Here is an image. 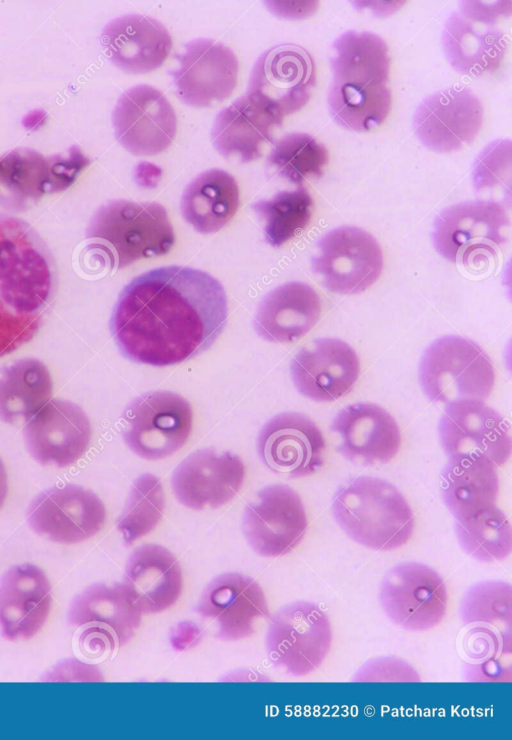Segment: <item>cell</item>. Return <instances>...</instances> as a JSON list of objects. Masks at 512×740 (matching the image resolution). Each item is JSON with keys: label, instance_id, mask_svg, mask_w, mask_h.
<instances>
[{"label": "cell", "instance_id": "obj_1", "mask_svg": "<svg viewBox=\"0 0 512 740\" xmlns=\"http://www.w3.org/2000/svg\"><path fill=\"white\" fill-rule=\"evenodd\" d=\"M225 290L210 274L166 266L135 277L119 295L111 332L124 356L169 366L207 350L223 331Z\"/></svg>", "mask_w": 512, "mask_h": 740}, {"label": "cell", "instance_id": "obj_2", "mask_svg": "<svg viewBox=\"0 0 512 740\" xmlns=\"http://www.w3.org/2000/svg\"><path fill=\"white\" fill-rule=\"evenodd\" d=\"M53 288L45 243L29 224L0 213V357L34 337Z\"/></svg>", "mask_w": 512, "mask_h": 740}, {"label": "cell", "instance_id": "obj_3", "mask_svg": "<svg viewBox=\"0 0 512 740\" xmlns=\"http://www.w3.org/2000/svg\"><path fill=\"white\" fill-rule=\"evenodd\" d=\"M332 513L340 528L355 542L378 551L405 545L414 531L412 509L399 490L386 480L360 476L334 495Z\"/></svg>", "mask_w": 512, "mask_h": 740}, {"label": "cell", "instance_id": "obj_4", "mask_svg": "<svg viewBox=\"0 0 512 740\" xmlns=\"http://www.w3.org/2000/svg\"><path fill=\"white\" fill-rule=\"evenodd\" d=\"M88 237L117 268L142 258L164 255L175 241L162 205L122 199L110 201L97 210L90 221Z\"/></svg>", "mask_w": 512, "mask_h": 740}, {"label": "cell", "instance_id": "obj_5", "mask_svg": "<svg viewBox=\"0 0 512 740\" xmlns=\"http://www.w3.org/2000/svg\"><path fill=\"white\" fill-rule=\"evenodd\" d=\"M510 16L509 1L462 2L446 21L442 34L444 52L453 68L469 76L495 72L508 47L505 21Z\"/></svg>", "mask_w": 512, "mask_h": 740}, {"label": "cell", "instance_id": "obj_6", "mask_svg": "<svg viewBox=\"0 0 512 740\" xmlns=\"http://www.w3.org/2000/svg\"><path fill=\"white\" fill-rule=\"evenodd\" d=\"M419 381L433 402L485 401L495 384L493 363L475 342L461 336H444L424 352Z\"/></svg>", "mask_w": 512, "mask_h": 740}, {"label": "cell", "instance_id": "obj_7", "mask_svg": "<svg viewBox=\"0 0 512 740\" xmlns=\"http://www.w3.org/2000/svg\"><path fill=\"white\" fill-rule=\"evenodd\" d=\"M510 227L504 206L492 200L468 201L445 208L435 219L432 239L445 259L476 265L494 257Z\"/></svg>", "mask_w": 512, "mask_h": 740}, {"label": "cell", "instance_id": "obj_8", "mask_svg": "<svg viewBox=\"0 0 512 740\" xmlns=\"http://www.w3.org/2000/svg\"><path fill=\"white\" fill-rule=\"evenodd\" d=\"M332 644L327 614L316 604L297 601L280 608L269 620L265 648L270 662L293 676L317 670Z\"/></svg>", "mask_w": 512, "mask_h": 740}, {"label": "cell", "instance_id": "obj_9", "mask_svg": "<svg viewBox=\"0 0 512 740\" xmlns=\"http://www.w3.org/2000/svg\"><path fill=\"white\" fill-rule=\"evenodd\" d=\"M121 424L124 441L136 455L163 459L186 443L192 429V409L176 393L153 391L127 406Z\"/></svg>", "mask_w": 512, "mask_h": 740}, {"label": "cell", "instance_id": "obj_10", "mask_svg": "<svg viewBox=\"0 0 512 740\" xmlns=\"http://www.w3.org/2000/svg\"><path fill=\"white\" fill-rule=\"evenodd\" d=\"M143 613L122 583L94 584L71 602L69 623L81 630L79 641L92 654L114 651L129 643Z\"/></svg>", "mask_w": 512, "mask_h": 740}, {"label": "cell", "instance_id": "obj_11", "mask_svg": "<svg viewBox=\"0 0 512 740\" xmlns=\"http://www.w3.org/2000/svg\"><path fill=\"white\" fill-rule=\"evenodd\" d=\"M333 53L328 101L391 100L387 86L390 58L381 37L371 32L347 31L334 41Z\"/></svg>", "mask_w": 512, "mask_h": 740}, {"label": "cell", "instance_id": "obj_12", "mask_svg": "<svg viewBox=\"0 0 512 740\" xmlns=\"http://www.w3.org/2000/svg\"><path fill=\"white\" fill-rule=\"evenodd\" d=\"M312 267L331 292L357 294L380 277L383 254L370 233L355 226H342L319 240Z\"/></svg>", "mask_w": 512, "mask_h": 740}, {"label": "cell", "instance_id": "obj_13", "mask_svg": "<svg viewBox=\"0 0 512 740\" xmlns=\"http://www.w3.org/2000/svg\"><path fill=\"white\" fill-rule=\"evenodd\" d=\"M315 81L311 54L296 44H280L263 52L255 62L247 94L283 119L308 103Z\"/></svg>", "mask_w": 512, "mask_h": 740}, {"label": "cell", "instance_id": "obj_14", "mask_svg": "<svg viewBox=\"0 0 512 740\" xmlns=\"http://www.w3.org/2000/svg\"><path fill=\"white\" fill-rule=\"evenodd\" d=\"M379 600L392 622L410 631H425L443 620L448 592L434 569L421 563L405 562L385 574Z\"/></svg>", "mask_w": 512, "mask_h": 740}, {"label": "cell", "instance_id": "obj_15", "mask_svg": "<svg viewBox=\"0 0 512 740\" xmlns=\"http://www.w3.org/2000/svg\"><path fill=\"white\" fill-rule=\"evenodd\" d=\"M438 433L449 457L480 456L501 466L511 455L509 425L484 401L448 403L439 420Z\"/></svg>", "mask_w": 512, "mask_h": 740}, {"label": "cell", "instance_id": "obj_16", "mask_svg": "<svg viewBox=\"0 0 512 740\" xmlns=\"http://www.w3.org/2000/svg\"><path fill=\"white\" fill-rule=\"evenodd\" d=\"M307 526L301 498L286 485L264 488L244 510L246 540L264 557H279L291 552L302 541Z\"/></svg>", "mask_w": 512, "mask_h": 740}, {"label": "cell", "instance_id": "obj_17", "mask_svg": "<svg viewBox=\"0 0 512 740\" xmlns=\"http://www.w3.org/2000/svg\"><path fill=\"white\" fill-rule=\"evenodd\" d=\"M115 136L137 156H153L166 150L177 130L174 109L164 94L146 84L126 90L112 112Z\"/></svg>", "mask_w": 512, "mask_h": 740}, {"label": "cell", "instance_id": "obj_18", "mask_svg": "<svg viewBox=\"0 0 512 740\" xmlns=\"http://www.w3.org/2000/svg\"><path fill=\"white\" fill-rule=\"evenodd\" d=\"M27 520L39 535L57 543L74 544L102 529L106 509L92 491L67 484L39 494L28 508Z\"/></svg>", "mask_w": 512, "mask_h": 740}, {"label": "cell", "instance_id": "obj_19", "mask_svg": "<svg viewBox=\"0 0 512 740\" xmlns=\"http://www.w3.org/2000/svg\"><path fill=\"white\" fill-rule=\"evenodd\" d=\"M196 611L212 623L217 637L225 641L251 636L269 616L260 584L247 575L234 572L221 574L206 585Z\"/></svg>", "mask_w": 512, "mask_h": 740}, {"label": "cell", "instance_id": "obj_20", "mask_svg": "<svg viewBox=\"0 0 512 740\" xmlns=\"http://www.w3.org/2000/svg\"><path fill=\"white\" fill-rule=\"evenodd\" d=\"M483 122L480 99L468 88L450 87L422 100L413 127L421 143L436 152H453L470 144Z\"/></svg>", "mask_w": 512, "mask_h": 740}, {"label": "cell", "instance_id": "obj_21", "mask_svg": "<svg viewBox=\"0 0 512 740\" xmlns=\"http://www.w3.org/2000/svg\"><path fill=\"white\" fill-rule=\"evenodd\" d=\"M173 79L178 97L202 108L226 100L234 91L239 63L235 53L220 42L198 38L188 42L178 57Z\"/></svg>", "mask_w": 512, "mask_h": 740}, {"label": "cell", "instance_id": "obj_22", "mask_svg": "<svg viewBox=\"0 0 512 740\" xmlns=\"http://www.w3.org/2000/svg\"><path fill=\"white\" fill-rule=\"evenodd\" d=\"M257 447L267 468L290 478L311 475L324 464V436L310 418L299 413L271 418L259 434Z\"/></svg>", "mask_w": 512, "mask_h": 740}, {"label": "cell", "instance_id": "obj_23", "mask_svg": "<svg viewBox=\"0 0 512 740\" xmlns=\"http://www.w3.org/2000/svg\"><path fill=\"white\" fill-rule=\"evenodd\" d=\"M242 460L229 452L202 449L186 457L174 470L171 485L178 501L194 509L218 508L239 492L244 481Z\"/></svg>", "mask_w": 512, "mask_h": 740}, {"label": "cell", "instance_id": "obj_24", "mask_svg": "<svg viewBox=\"0 0 512 740\" xmlns=\"http://www.w3.org/2000/svg\"><path fill=\"white\" fill-rule=\"evenodd\" d=\"M32 457L43 465L66 467L87 450L91 425L80 406L66 400H49L24 429Z\"/></svg>", "mask_w": 512, "mask_h": 740}, {"label": "cell", "instance_id": "obj_25", "mask_svg": "<svg viewBox=\"0 0 512 740\" xmlns=\"http://www.w3.org/2000/svg\"><path fill=\"white\" fill-rule=\"evenodd\" d=\"M360 374L355 350L335 338L316 339L302 348L291 363V376L297 390L319 402L335 401L348 394Z\"/></svg>", "mask_w": 512, "mask_h": 740}, {"label": "cell", "instance_id": "obj_26", "mask_svg": "<svg viewBox=\"0 0 512 740\" xmlns=\"http://www.w3.org/2000/svg\"><path fill=\"white\" fill-rule=\"evenodd\" d=\"M331 430L339 439L342 455L358 464H385L400 450L399 426L377 404L355 403L344 407L336 414Z\"/></svg>", "mask_w": 512, "mask_h": 740}, {"label": "cell", "instance_id": "obj_27", "mask_svg": "<svg viewBox=\"0 0 512 740\" xmlns=\"http://www.w3.org/2000/svg\"><path fill=\"white\" fill-rule=\"evenodd\" d=\"M52 604L51 584L38 566L11 567L0 580V632L9 641L35 636L45 624Z\"/></svg>", "mask_w": 512, "mask_h": 740}, {"label": "cell", "instance_id": "obj_28", "mask_svg": "<svg viewBox=\"0 0 512 740\" xmlns=\"http://www.w3.org/2000/svg\"><path fill=\"white\" fill-rule=\"evenodd\" d=\"M101 44L114 65L132 74L159 68L172 49L164 25L140 14H126L108 22L101 33Z\"/></svg>", "mask_w": 512, "mask_h": 740}, {"label": "cell", "instance_id": "obj_29", "mask_svg": "<svg viewBox=\"0 0 512 740\" xmlns=\"http://www.w3.org/2000/svg\"><path fill=\"white\" fill-rule=\"evenodd\" d=\"M123 586L143 614H156L176 604L183 589L178 559L158 544H144L129 557Z\"/></svg>", "mask_w": 512, "mask_h": 740}, {"label": "cell", "instance_id": "obj_30", "mask_svg": "<svg viewBox=\"0 0 512 740\" xmlns=\"http://www.w3.org/2000/svg\"><path fill=\"white\" fill-rule=\"evenodd\" d=\"M283 119L276 116L247 93L222 109L212 128V141L226 158L246 163L262 155Z\"/></svg>", "mask_w": 512, "mask_h": 740}, {"label": "cell", "instance_id": "obj_31", "mask_svg": "<svg viewBox=\"0 0 512 740\" xmlns=\"http://www.w3.org/2000/svg\"><path fill=\"white\" fill-rule=\"evenodd\" d=\"M321 314L320 297L310 285L289 282L269 292L260 303L254 326L267 341L288 343L306 335Z\"/></svg>", "mask_w": 512, "mask_h": 740}, {"label": "cell", "instance_id": "obj_32", "mask_svg": "<svg viewBox=\"0 0 512 740\" xmlns=\"http://www.w3.org/2000/svg\"><path fill=\"white\" fill-rule=\"evenodd\" d=\"M441 494L457 520L495 507L499 494L496 465L480 456L449 457L441 474Z\"/></svg>", "mask_w": 512, "mask_h": 740}, {"label": "cell", "instance_id": "obj_33", "mask_svg": "<svg viewBox=\"0 0 512 740\" xmlns=\"http://www.w3.org/2000/svg\"><path fill=\"white\" fill-rule=\"evenodd\" d=\"M236 180L221 169L200 173L185 188L181 198L184 219L197 231L214 233L223 228L239 207Z\"/></svg>", "mask_w": 512, "mask_h": 740}, {"label": "cell", "instance_id": "obj_34", "mask_svg": "<svg viewBox=\"0 0 512 740\" xmlns=\"http://www.w3.org/2000/svg\"><path fill=\"white\" fill-rule=\"evenodd\" d=\"M52 380L47 367L33 358L0 369V420H29L51 398Z\"/></svg>", "mask_w": 512, "mask_h": 740}, {"label": "cell", "instance_id": "obj_35", "mask_svg": "<svg viewBox=\"0 0 512 740\" xmlns=\"http://www.w3.org/2000/svg\"><path fill=\"white\" fill-rule=\"evenodd\" d=\"M53 194L48 157L30 148H17L0 158V204L23 209Z\"/></svg>", "mask_w": 512, "mask_h": 740}, {"label": "cell", "instance_id": "obj_36", "mask_svg": "<svg viewBox=\"0 0 512 740\" xmlns=\"http://www.w3.org/2000/svg\"><path fill=\"white\" fill-rule=\"evenodd\" d=\"M252 208L264 224L266 241L273 247H280L307 227L312 217L313 200L300 186L260 200Z\"/></svg>", "mask_w": 512, "mask_h": 740}, {"label": "cell", "instance_id": "obj_37", "mask_svg": "<svg viewBox=\"0 0 512 740\" xmlns=\"http://www.w3.org/2000/svg\"><path fill=\"white\" fill-rule=\"evenodd\" d=\"M462 549L478 561L505 559L512 550V528L505 513L496 506L455 523Z\"/></svg>", "mask_w": 512, "mask_h": 740}, {"label": "cell", "instance_id": "obj_38", "mask_svg": "<svg viewBox=\"0 0 512 740\" xmlns=\"http://www.w3.org/2000/svg\"><path fill=\"white\" fill-rule=\"evenodd\" d=\"M267 163L279 177L301 184L308 178L323 174L328 163V151L309 134L290 133L275 144Z\"/></svg>", "mask_w": 512, "mask_h": 740}, {"label": "cell", "instance_id": "obj_39", "mask_svg": "<svg viewBox=\"0 0 512 740\" xmlns=\"http://www.w3.org/2000/svg\"><path fill=\"white\" fill-rule=\"evenodd\" d=\"M164 506L165 497L159 478L147 473L138 477L117 522L124 542L133 544L153 531L163 516Z\"/></svg>", "mask_w": 512, "mask_h": 740}, {"label": "cell", "instance_id": "obj_40", "mask_svg": "<svg viewBox=\"0 0 512 740\" xmlns=\"http://www.w3.org/2000/svg\"><path fill=\"white\" fill-rule=\"evenodd\" d=\"M464 623L507 624L512 620V587L503 581H484L471 586L460 604Z\"/></svg>", "mask_w": 512, "mask_h": 740}, {"label": "cell", "instance_id": "obj_41", "mask_svg": "<svg viewBox=\"0 0 512 740\" xmlns=\"http://www.w3.org/2000/svg\"><path fill=\"white\" fill-rule=\"evenodd\" d=\"M52 178L53 193L69 188L90 164V160L77 146L48 157Z\"/></svg>", "mask_w": 512, "mask_h": 740}, {"label": "cell", "instance_id": "obj_42", "mask_svg": "<svg viewBox=\"0 0 512 740\" xmlns=\"http://www.w3.org/2000/svg\"><path fill=\"white\" fill-rule=\"evenodd\" d=\"M354 681H419L417 672L406 662L396 658H379L363 665Z\"/></svg>", "mask_w": 512, "mask_h": 740}, {"label": "cell", "instance_id": "obj_43", "mask_svg": "<svg viewBox=\"0 0 512 740\" xmlns=\"http://www.w3.org/2000/svg\"><path fill=\"white\" fill-rule=\"evenodd\" d=\"M494 157V144L490 145L482 156H479L474 177L479 190L505 184V172L510 173V170H505L503 158L495 163Z\"/></svg>", "mask_w": 512, "mask_h": 740}, {"label": "cell", "instance_id": "obj_44", "mask_svg": "<svg viewBox=\"0 0 512 740\" xmlns=\"http://www.w3.org/2000/svg\"><path fill=\"white\" fill-rule=\"evenodd\" d=\"M202 639L200 627L188 620L178 622L171 630L169 642L176 651H185L196 646Z\"/></svg>", "mask_w": 512, "mask_h": 740}, {"label": "cell", "instance_id": "obj_45", "mask_svg": "<svg viewBox=\"0 0 512 740\" xmlns=\"http://www.w3.org/2000/svg\"><path fill=\"white\" fill-rule=\"evenodd\" d=\"M161 169L151 163L142 162L139 163L134 171V178L136 182L145 188L155 187L161 177Z\"/></svg>", "mask_w": 512, "mask_h": 740}, {"label": "cell", "instance_id": "obj_46", "mask_svg": "<svg viewBox=\"0 0 512 740\" xmlns=\"http://www.w3.org/2000/svg\"><path fill=\"white\" fill-rule=\"evenodd\" d=\"M45 119H46V114L43 111L34 110L25 116L23 120V125L27 129H36L42 123H44Z\"/></svg>", "mask_w": 512, "mask_h": 740}, {"label": "cell", "instance_id": "obj_47", "mask_svg": "<svg viewBox=\"0 0 512 740\" xmlns=\"http://www.w3.org/2000/svg\"><path fill=\"white\" fill-rule=\"evenodd\" d=\"M8 490V484H7V473L5 466L0 459V508L2 507Z\"/></svg>", "mask_w": 512, "mask_h": 740}]
</instances>
